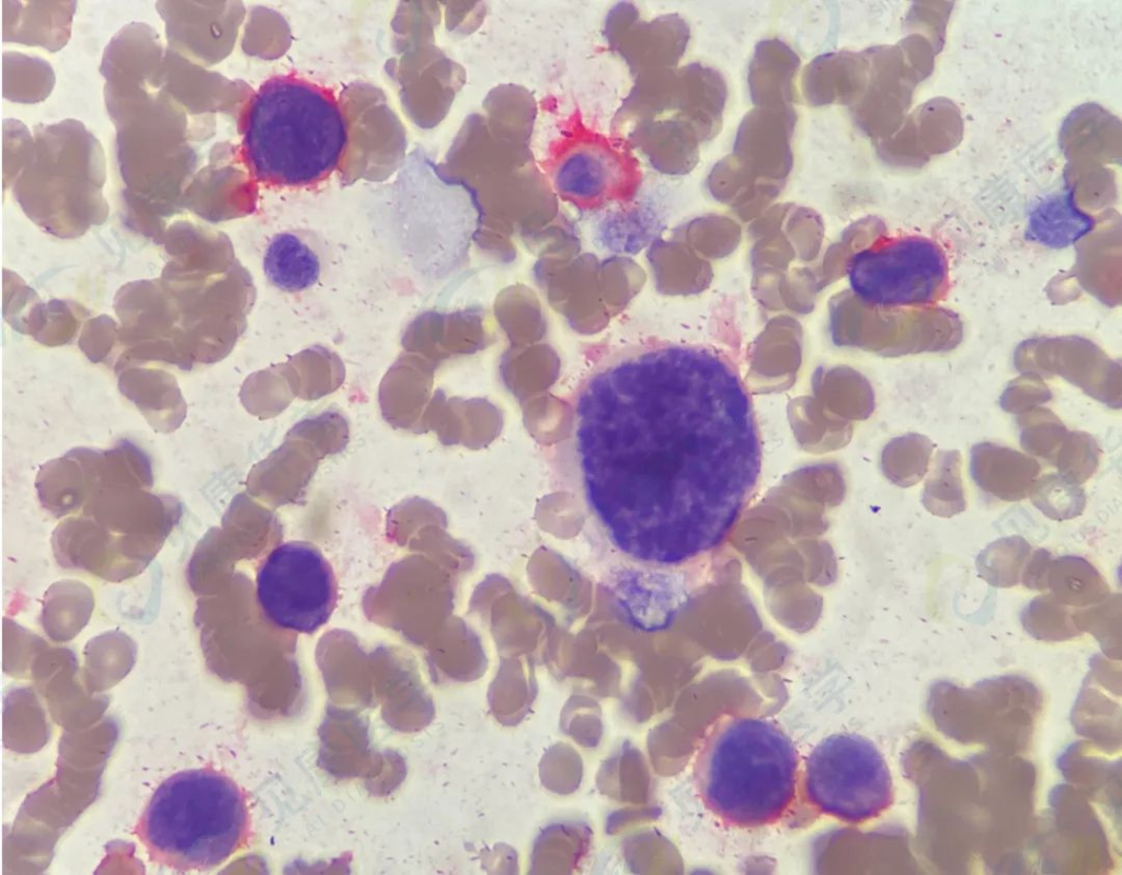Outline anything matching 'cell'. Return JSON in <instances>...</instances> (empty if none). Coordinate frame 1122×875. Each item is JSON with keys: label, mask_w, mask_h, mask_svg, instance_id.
<instances>
[{"label": "cell", "mask_w": 1122, "mask_h": 875, "mask_svg": "<svg viewBox=\"0 0 1122 875\" xmlns=\"http://www.w3.org/2000/svg\"><path fill=\"white\" fill-rule=\"evenodd\" d=\"M565 400L587 500L621 552L677 566L724 541L762 470L753 403L726 357L695 344H625Z\"/></svg>", "instance_id": "1"}, {"label": "cell", "mask_w": 1122, "mask_h": 875, "mask_svg": "<svg viewBox=\"0 0 1122 875\" xmlns=\"http://www.w3.org/2000/svg\"><path fill=\"white\" fill-rule=\"evenodd\" d=\"M263 268L270 283L287 292L308 289L320 276L318 255L293 232H282L272 239L264 254Z\"/></svg>", "instance_id": "9"}, {"label": "cell", "mask_w": 1122, "mask_h": 875, "mask_svg": "<svg viewBox=\"0 0 1122 875\" xmlns=\"http://www.w3.org/2000/svg\"><path fill=\"white\" fill-rule=\"evenodd\" d=\"M928 459V448L916 442L915 446L906 449V452H903V456L895 462L890 463L889 476L900 486L915 485L925 476Z\"/></svg>", "instance_id": "16"}, {"label": "cell", "mask_w": 1122, "mask_h": 875, "mask_svg": "<svg viewBox=\"0 0 1122 875\" xmlns=\"http://www.w3.org/2000/svg\"><path fill=\"white\" fill-rule=\"evenodd\" d=\"M1047 588L1058 602L1078 607L1095 605L1110 592L1098 569L1076 555L1052 559Z\"/></svg>", "instance_id": "10"}, {"label": "cell", "mask_w": 1122, "mask_h": 875, "mask_svg": "<svg viewBox=\"0 0 1122 875\" xmlns=\"http://www.w3.org/2000/svg\"><path fill=\"white\" fill-rule=\"evenodd\" d=\"M960 465V458L955 453L937 458L921 494V503L930 514L949 518L965 510Z\"/></svg>", "instance_id": "12"}, {"label": "cell", "mask_w": 1122, "mask_h": 875, "mask_svg": "<svg viewBox=\"0 0 1122 875\" xmlns=\"http://www.w3.org/2000/svg\"><path fill=\"white\" fill-rule=\"evenodd\" d=\"M244 791L211 768L180 771L154 791L136 826L151 861L180 871H209L247 842Z\"/></svg>", "instance_id": "4"}, {"label": "cell", "mask_w": 1122, "mask_h": 875, "mask_svg": "<svg viewBox=\"0 0 1122 875\" xmlns=\"http://www.w3.org/2000/svg\"><path fill=\"white\" fill-rule=\"evenodd\" d=\"M256 597L272 624L310 634L324 625L335 609L336 579L317 546L289 541L275 548L262 562Z\"/></svg>", "instance_id": "7"}, {"label": "cell", "mask_w": 1122, "mask_h": 875, "mask_svg": "<svg viewBox=\"0 0 1122 875\" xmlns=\"http://www.w3.org/2000/svg\"><path fill=\"white\" fill-rule=\"evenodd\" d=\"M694 774L712 815L731 827L760 828L778 822L791 807L799 752L770 718L723 715L701 739Z\"/></svg>", "instance_id": "2"}, {"label": "cell", "mask_w": 1122, "mask_h": 875, "mask_svg": "<svg viewBox=\"0 0 1122 875\" xmlns=\"http://www.w3.org/2000/svg\"><path fill=\"white\" fill-rule=\"evenodd\" d=\"M854 295L882 309L928 306L940 298L949 269L941 246L925 237H903L857 253L847 266Z\"/></svg>", "instance_id": "6"}, {"label": "cell", "mask_w": 1122, "mask_h": 875, "mask_svg": "<svg viewBox=\"0 0 1122 875\" xmlns=\"http://www.w3.org/2000/svg\"><path fill=\"white\" fill-rule=\"evenodd\" d=\"M1092 226L1091 218L1076 209L1068 198L1055 199L1031 212L1027 237L1042 245L1061 249L1075 243Z\"/></svg>", "instance_id": "11"}, {"label": "cell", "mask_w": 1122, "mask_h": 875, "mask_svg": "<svg viewBox=\"0 0 1122 875\" xmlns=\"http://www.w3.org/2000/svg\"><path fill=\"white\" fill-rule=\"evenodd\" d=\"M1032 551L1020 536L997 539L980 552L975 565L980 577L997 588H1009L1020 582L1024 564Z\"/></svg>", "instance_id": "13"}, {"label": "cell", "mask_w": 1122, "mask_h": 875, "mask_svg": "<svg viewBox=\"0 0 1122 875\" xmlns=\"http://www.w3.org/2000/svg\"><path fill=\"white\" fill-rule=\"evenodd\" d=\"M1071 614L1063 603L1052 595L1033 598L1022 610L1021 621L1026 629L1043 637H1054L1071 631Z\"/></svg>", "instance_id": "15"}, {"label": "cell", "mask_w": 1122, "mask_h": 875, "mask_svg": "<svg viewBox=\"0 0 1122 875\" xmlns=\"http://www.w3.org/2000/svg\"><path fill=\"white\" fill-rule=\"evenodd\" d=\"M348 143V123L334 95L306 79L277 76L253 95L242 148L259 182L305 187L330 176Z\"/></svg>", "instance_id": "3"}, {"label": "cell", "mask_w": 1122, "mask_h": 875, "mask_svg": "<svg viewBox=\"0 0 1122 875\" xmlns=\"http://www.w3.org/2000/svg\"><path fill=\"white\" fill-rule=\"evenodd\" d=\"M971 477L986 495L1003 502L1028 497L1040 467L1017 453L980 449L973 452Z\"/></svg>", "instance_id": "8"}, {"label": "cell", "mask_w": 1122, "mask_h": 875, "mask_svg": "<svg viewBox=\"0 0 1122 875\" xmlns=\"http://www.w3.org/2000/svg\"><path fill=\"white\" fill-rule=\"evenodd\" d=\"M803 786L814 809L850 825L879 817L894 799L884 756L869 738L855 733L833 734L811 750Z\"/></svg>", "instance_id": "5"}, {"label": "cell", "mask_w": 1122, "mask_h": 875, "mask_svg": "<svg viewBox=\"0 0 1122 875\" xmlns=\"http://www.w3.org/2000/svg\"><path fill=\"white\" fill-rule=\"evenodd\" d=\"M1052 559V554L1045 549L1031 551L1021 573L1022 585L1031 590H1045Z\"/></svg>", "instance_id": "17"}, {"label": "cell", "mask_w": 1122, "mask_h": 875, "mask_svg": "<svg viewBox=\"0 0 1122 875\" xmlns=\"http://www.w3.org/2000/svg\"><path fill=\"white\" fill-rule=\"evenodd\" d=\"M1028 496L1044 516L1056 521L1080 516L1087 502L1085 491L1079 485L1054 473L1037 479Z\"/></svg>", "instance_id": "14"}]
</instances>
